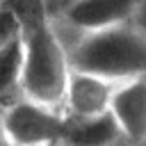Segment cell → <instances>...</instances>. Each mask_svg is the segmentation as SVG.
I'll return each instance as SVG.
<instances>
[{"label":"cell","mask_w":146,"mask_h":146,"mask_svg":"<svg viewBox=\"0 0 146 146\" xmlns=\"http://www.w3.org/2000/svg\"><path fill=\"white\" fill-rule=\"evenodd\" d=\"M21 66H23V43H21V32L16 30L11 36L0 41V103L2 107L7 105L9 96L16 94L18 98Z\"/></svg>","instance_id":"cell-8"},{"label":"cell","mask_w":146,"mask_h":146,"mask_svg":"<svg viewBox=\"0 0 146 146\" xmlns=\"http://www.w3.org/2000/svg\"><path fill=\"white\" fill-rule=\"evenodd\" d=\"M141 146H146V141H144V144H141Z\"/></svg>","instance_id":"cell-12"},{"label":"cell","mask_w":146,"mask_h":146,"mask_svg":"<svg viewBox=\"0 0 146 146\" xmlns=\"http://www.w3.org/2000/svg\"><path fill=\"white\" fill-rule=\"evenodd\" d=\"M18 32L23 43L18 98L62 110L71 66L66 48L50 23L48 7H39L34 18H18Z\"/></svg>","instance_id":"cell-1"},{"label":"cell","mask_w":146,"mask_h":146,"mask_svg":"<svg viewBox=\"0 0 146 146\" xmlns=\"http://www.w3.org/2000/svg\"><path fill=\"white\" fill-rule=\"evenodd\" d=\"M57 146H64V144H57Z\"/></svg>","instance_id":"cell-13"},{"label":"cell","mask_w":146,"mask_h":146,"mask_svg":"<svg viewBox=\"0 0 146 146\" xmlns=\"http://www.w3.org/2000/svg\"><path fill=\"white\" fill-rule=\"evenodd\" d=\"M119 132L107 116L94 119V121H68L66 119V130H64V146H112L119 141Z\"/></svg>","instance_id":"cell-7"},{"label":"cell","mask_w":146,"mask_h":146,"mask_svg":"<svg viewBox=\"0 0 146 146\" xmlns=\"http://www.w3.org/2000/svg\"><path fill=\"white\" fill-rule=\"evenodd\" d=\"M73 71L105 78L114 84L146 78V34L135 25H119L64 41Z\"/></svg>","instance_id":"cell-2"},{"label":"cell","mask_w":146,"mask_h":146,"mask_svg":"<svg viewBox=\"0 0 146 146\" xmlns=\"http://www.w3.org/2000/svg\"><path fill=\"white\" fill-rule=\"evenodd\" d=\"M139 2L135 0H75L59 5L50 16L57 36L64 41L75 36L96 34L119 25L135 23Z\"/></svg>","instance_id":"cell-3"},{"label":"cell","mask_w":146,"mask_h":146,"mask_svg":"<svg viewBox=\"0 0 146 146\" xmlns=\"http://www.w3.org/2000/svg\"><path fill=\"white\" fill-rule=\"evenodd\" d=\"M116 87L119 84L105 78L71 68L62 100L64 116L68 121H94L107 116Z\"/></svg>","instance_id":"cell-5"},{"label":"cell","mask_w":146,"mask_h":146,"mask_svg":"<svg viewBox=\"0 0 146 146\" xmlns=\"http://www.w3.org/2000/svg\"><path fill=\"white\" fill-rule=\"evenodd\" d=\"M0 128L14 146H57L64 139L66 116L23 98H14L0 110Z\"/></svg>","instance_id":"cell-4"},{"label":"cell","mask_w":146,"mask_h":146,"mask_svg":"<svg viewBox=\"0 0 146 146\" xmlns=\"http://www.w3.org/2000/svg\"><path fill=\"white\" fill-rule=\"evenodd\" d=\"M0 146H14V144L9 141V137L2 132V128H0Z\"/></svg>","instance_id":"cell-10"},{"label":"cell","mask_w":146,"mask_h":146,"mask_svg":"<svg viewBox=\"0 0 146 146\" xmlns=\"http://www.w3.org/2000/svg\"><path fill=\"white\" fill-rule=\"evenodd\" d=\"M112 146H130V144H125V141H123V139H119V141H114V144H112Z\"/></svg>","instance_id":"cell-11"},{"label":"cell","mask_w":146,"mask_h":146,"mask_svg":"<svg viewBox=\"0 0 146 146\" xmlns=\"http://www.w3.org/2000/svg\"><path fill=\"white\" fill-rule=\"evenodd\" d=\"M135 25L146 34V2H139V7H137V16H135Z\"/></svg>","instance_id":"cell-9"},{"label":"cell","mask_w":146,"mask_h":146,"mask_svg":"<svg viewBox=\"0 0 146 146\" xmlns=\"http://www.w3.org/2000/svg\"><path fill=\"white\" fill-rule=\"evenodd\" d=\"M110 119L125 144L141 146L146 141V78L128 80L116 87Z\"/></svg>","instance_id":"cell-6"}]
</instances>
